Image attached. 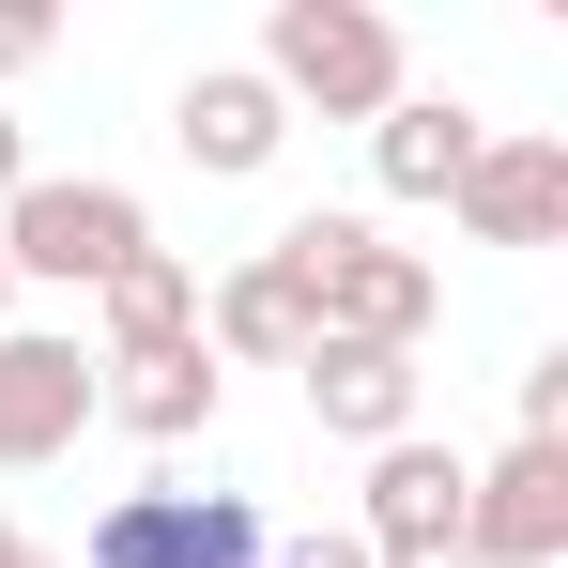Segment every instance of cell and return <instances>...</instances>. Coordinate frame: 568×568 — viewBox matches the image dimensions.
<instances>
[{
	"instance_id": "30bf717a",
	"label": "cell",
	"mask_w": 568,
	"mask_h": 568,
	"mask_svg": "<svg viewBox=\"0 0 568 568\" xmlns=\"http://www.w3.org/2000/svg\"><path fill=\"white\" fill-rule=\"evenodd\" d=\"M462 446H430V430H399L369 446V507H354V538L369 554H462Z\"/></svg>"
},
{
	"instance_id": "6da1fadb",
	"label": "cell",
	"mask_w": 568,
	"mask_h": 568,
	"mask_svg": "<svg viewBox=\"0 0 568 568\" xmlns=\"http://www.w3.org/2000/svg\"><path fill=\"white\" fill-rule=\"evenodd\" d=\"M277 277L307 292V338H384V354H430L446 323V262L430 246H384V215H292Z\"/></svg>"
},
{
	"instance_id": "ffe728a7",
	"label": "cell",
	"mask_w": 568,
	"mask_h": 568,
	"mask_svg": "<svg viewBox=\"0 0 568 568\" xmlns=\"http://www.w3.org/2000/svg\"><path fill=\"white\" fill-rule=\"evenodd\" d=\"M16 554H31V538H16V523H0V568H16Z\"/></svg>"
},
{
	"instance_id": "7a4b0ae2",
	"label": "cell",
	"mask_w": 568,
	"mask_h": 568,
	"mask_svg": "<svg viewBox=\"0 0 568 568\" xmlns=\"http://www.w3.org/2000/svg\"><path fill=\"white\" fill-rule=\"evenodd\" d=\"M246 78H262L292 123H384V108L415 93V62H399V16H384V0H277Z\"/></svg>"
},
{
	"instance_id": "8fae6325",
	"label": "cell",
	"mask_w": 568,
	"mask_h": 568,
	"mask_svg": "<svg viewBox=\"0 0 568 568\" xmlns=\"http://www.w3.org/2000/svg\"><path fill=\"white\" fill-rule=\"evenodd\" d=\"M215 399H231V369L215 354H123V369H93V430H139V446H200L215 430Z\"/></svg>"
},
{
	"instance_id": "7402d4cb",
	"label": "cell",
	"mask_w": 568,
	"mask_h": 568,
	"mask_svg": "<svg viewBox=\"0 0 568 568\" xmlns=\"http://www.w3.org/2000/svg\"><path fill=\"white\" fill-rule=\"evenodd\" d=\"M16 568H62V554H16Z\"/></svg>"
},
{
	"instance_id": "3957f363",
	"label": "cell",
	"mask_w": 568,
	"mask_h": 568,
	"mask_svg": "<svg viewBox=\"0 0 568 568\" xmlns=\"http://www.w3.org/2000/svg\"><path fill=\"white\" fill-rule=\"evenodd\" d=\"M139 246H154V215H139V185H108V170H31V185L0 200V277L16 292H108Z\"/></svg>"
},
{
	"instance_id": "2e32d148",
	"label": "cell",
	"mask_w": 568,
	"mask_h": 568,
	"mask_svg": "<svg viewBox=\"0 0 568 568\" xmlns=\"http://www.w3.org/2000/svg\"><path fill=\"white\" fill-rule=\"evenodd\" d=\"M262 568H369V538H354V523H307V538H277Z\"/></svg>"
},
{
	"instance_id": "277c9868",
	"label": "cell",
	"mask_w": 568,
	"mask_h": 568,
	"mask_svg": "<svg viewBox=\"0 0 568 568\" xmlns=\"http://www.w3.org/2000/svg\"><path fill=\"white\" fill-rule=\"evenodd\" d=\"M262 554L277 538L246 491H123V507H93V538L62 568H262Z\"/></svg>"
},
{
	"instance_id": "e0dca14e",
	"label": "cell",
	"mask_w": 568,
	"mask_h": 568,
	"mask_svg": "<svg viewBox=\"0 0 568 568\" xmlns=\"http://www.w3.org/2000/svg\"><path fill=\"white\" fill-rule=\"evenodd\" d=\"M47 47H62V16H31V0H0V78H31Z\"/></svg>"
},
{
	"instance_id": "d6986e66",
	"label": "cell",
	"mask_w": 568,
	"mask_h": 568,
	"mask_svg": "<svg viewBox=\"0 0 568 568\" xmlns=\"http://www.w3.org/2000/svg\"><path fill=\"white\" fill-rule=\"evenodd\" d=\"M369 568H476V554H369Z\"/></svg>"
},
{
	"instance_id": "5b68a950",
	"label": "cell",
	"mask_w": 568,
	"mask_h": 568,
	"mask_svg": "<svg viewBox=\"0 0 568 568\" xmlns=\"http://www.w3.org/2000/svg\"><path fill=\"white\" fill-rule=\"evenodd\" d=\"M78 430H93V338H62V323H0V476L78 462Z\"/></svg>"
},
{
	"instance_id": "9a60e30c",
	"label": "cell",
	"mask_w": 568,
	"mask_h": 568,
	"mask_svg": "<svg viewBox=\"0 0 568 568\" xmlns=\"http://www.w3.org/2000/svg\"><path fill=\"white\" fill-rule=\"evenodd\" d=\"M507 446H568V338L523 354V430H507Z\"/></svg>"
},
{
	"instance_id": "52a82bcc",
	"label": "cell",
	"mask_w": 568,
	"mask_h": 568,
	"mask_svg": "<svg viewBox=\"0 0 568 568\" xmlns=\"http://www.w3.org/2000/svg\"><path fill=\"white\" fill-rule=\"evenodd\" d=\"M446 215H462L476 246H554V231H568V139L491 123V139H476V170L446 185Z\"/></svg>"
},
{
	"instance_id": "ba28073f",
	"label": "cell",
	"mask_w": 568,
	"mask_h": 568,
	"mask_svg": "<svg viewBox=\"0 0 568 568\" xmlns=\"http://www.w3.org/2000/svg\"><path fill=\"white\" fill-rule=\"evenodd\" d=\"M292 384H307V430H323V446H399V430H415V399H430V369H415V354H384V338H307Z\"/></svg>"
},
{
	"instance_id": "8992f818",
	"label": "cell",
	"mask_w": 568,
	"mask_h": 568,
	"mask_svg": "<svg viewBox=\"0 0 568 568\" xmlns=\"http://www.w3.org/2000/svg\"><path fill=\"white\" fill-rule=\"evenodd\" d=\"M462 554L476 568H568V446H491L462 476Z\"/></svg>"
},
{
	"instance_id": "7c38bea8",
	"label": "cell",
	"mask_w": 568,
	"mask_h": 568,
	"mask_svg": "<svg viewBox=\"0 0 568 568\" xmlns=\"http://www.w3.org/2000/svg\"><path fill=\"white\" fill-rule=\"evenodd\" d=\"M200 354H215V369H292V354H307V292L277 277V246H246L231 277L200 292Z\"/></svg>"
},
{
	"instance_id": "9c48e42d",
	"label": "cell",
	"mask_w": 568,
	"mask_h": 568,
	"mask_svg": "<svg viewBox=\"0 0 568 568\" xmlns=\"http://www.w3.org/2000/svg\"><path fill=\"white\" fill-rule=\"evenodd\" d=\"M170 139H185V170H200V185H262V170L292 154V108L262 93L246 62H200L185 93H170Z\"/></svg>"
},
{
	"instance_id": "5bb4252c",
	"label": "cell",
	"mask_w": 568,
	"mask_h": 568,
	"mask_svg": "<svg viewBox=\"0 0 568 568\" xmlns=\"http://www.w3.org/2000/svg\"><path fill=\"white\" fill-rule=\"evenodd\" d=\"M476 139H491V123H476L462 93H399V108L369 123V185H384V200H446V185L476 170Z\"/></svg>"
},
{
	"instance_id": "ac0fdd59",
	"label": "cell",
	"mask_w": 568,
	"mask_h": 568,
	"mask_svg": "<svg viewBox=\"0 0 568 568\" xmlns=\"http://www.w3.org/2000/svg\"><path fill=\"white\" fill-rule=\"evenodd\" d=\"M31 185V123H16V108H0V200Z\"/></svg>"
},
{
	"instance_id": "4fadbf2b",
	"label": "cell",
	"mask_w": 568,
	"mask_h": 568,
	"mask_svg": "<svg viewBox=\"0 0 568 568\" xmlns=\"http://www.w3.org/2000/svg\"><path fill=\"white\" fill-rule=\"evenodd\" d=\"M185 338H200V262H185V246H139V262L93 292V369H123V354H185Z\"/></svg>"
},
{
	"instance_id": "44dd1931",
	"label": "cell",
	"mask_w": 568,
	"mask_h": 568,
	"mask_svg": "<svg viewBox=\"0 0 568 568\" xmlns=\"http://www.w3.org/2000/svg\"><path fill=\"white\" fill-rule=\"evenodd\" d=\"M0 323H16V277H0Z\"/></svg>"
}]
</instances>
